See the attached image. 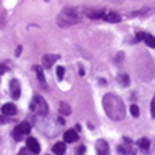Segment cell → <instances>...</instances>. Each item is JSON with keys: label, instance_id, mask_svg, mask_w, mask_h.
Instances as JSON below:
<instances>
[{"label": "cell", "instance_id": "8", "mask_svg": "<svg viewBox=\"0 0 155 155\" xmlns=\"http://www.w3.org/2000/svg\"><path fill=\"white\" fill-rule=\"evenodd\" d=\"M26 145H28V149L31 150V152H34V153H39V152H41V145H39V142H37L34 137H28Z\"/></svg>", "mask_w": 155, "mask_h": 155}, {"label": "cell", "instance_id": "20", "mask_svg": "<svg viewBox=\"0 0 155 155\" xmlns=\"http://www.w3.org/2000/svg\"><path fill=\"white\" fill-rule=\"evenodd\" d=\"M131 115L136 116V118L139 116V107L137 105H131Z\"/></svg>", "mask_w": 155, "mask_h": 155}, {"label": "cell", "instance_id": "13", "mask_svg": "<svg viewBox=\"0 0 155 155\" xmlns=\"http://www.w3.org/2000/svg\"><path fill=\"white\" fill-rule=\"evenodd\" d=\"M104 15H105V12H104V10H89V12H87V16H89V18H92V19L104 18Z\"/></svg>", "mask_w": 155, "mask_h": 155}, {"label": "cell", "instance_id": "9", "mask_svg": "<svg viewBox=\"0 0 155 155\" xmlns=\"http://www.w3.org/2000/svg\"><path fill=\"white\" fill-rule=\"evenodd\" d=\"M95 149H97V152H99V153H108V152H110L108 144H107L104 139H99V140H97V142H95Z\"/></svg>", "mask_w": 155, "mask_h": 155}, {"label": "cell", "instance_id": "1", "mask_svg": "<svg viewBox=\"0 0 155 155\" xmlns=\"http://www.w3.org/2000/svg\"><path fill=\"white\" fill-rule=\"evenodd\" d=\"M102 105H104V110H105V113L108 115L110 120L121 121V120L124 118L126 108H124L123 100H121L118 95H115V94H105L104 95V100H102Z\"/></svg>", "mask_w": 155, "mask_h": 155}, {"label": "cell", "instance_id": "3", "mask_svg": "<svg viewBox=\"0 0 155 155\" xmlns=\"http://www.w3.org/2000/svg\"><path fill=\"white\" fill-rule=\"evenodd\" d=\"M31 108L36 111L39 116H45V115L48 113V105H47V102L44 100L42 95H34L32 104H31Z\"/></svg>", "mask_w": 155, "mask_h": 155}, {"label": "cell", "instance_id": "22", "mask_svg": "<svg viewBox=\"0 0 155 155\" xmlns=\"http://www.w3.org/2000/svg\"><path fill=\"white\" fill-rule=\"evenodd\" d=\"M150 115H152V118H155V95L152 99V104H150Z\"/></svg>", "mask_w": 155, "mask_h": 155}, {"label": "cell", "instance_id": "5", "mask_svg": "<svg viewBox=\"0 0 155 155\" xmlns=\"http://www.w3.org/2000/svg\"><path fill=\"white\" fill-rule=\"evenodd\" d=\"M10 94L15 100L19 99V95H21V86H19V81L18 79H12L10 81Z\"/></svg>", "mask_w": 155, "mask_h": 155}, {"label": "cell", "instance_id": "7", "mask_svg": "<svg viewBox=\"0 0 155 155\" xmlns=\"http://www.w3.org/2000/svg\"><path fill=\"white\" fill-rule=\"evenodd\" d=\"M63 140H65V142H68V144L76 142V140H78V133H76V129L65 131V134H63Z\"/></svg>", "mask_w": 155, "mask_h": 155}, {"label": "cell", "instance_id": "2", "mask_svg": "<svg viewBox=\"0 0 155 155\" xmlns=\"http://www.w3.org/2000/svg\"><path fill=\"white\" fill-rule=\"evenodd\" d=\"M81 21V16H79V12L73 7H66L65 10H61V13L58 15L57 18V23L60 28H70V26H74Z\"/></svg>", "mask_w": 155, "mask_h": 155}, {"label": "cell", "instance_id": "15", "mask_svg": "<svg viewBox=\"0 0 155 155\" xmlns=\"http://www.w3.org/2000/svg\"><path fill=\"white\" fill-rule=\"evenodd\" d=\"M118 82H120L123 87L129 86V76H128V74H120V76H118Z\"/></svg>", "mask_w": 155, "mask_h": 155}, {"label": "cell", "instance_id": "10", "mask_svg": "<svg viewBox=\"0 0 155 155\" xmlns=\"http://www.w3.org/2000/svg\"><path fill=\"white\" fill-rule=\"evenodd\" d=\"M57 55H45L42 58V66L44 68H52V65H53V61L57 60Z\"/></svg>", "mask_w": 155, "mask_h": 155}, {"label": "cell", "instance_id": "17", "mask_svg": "<svg viewBox=\"0 0 155 155\" xmlns=\"http://www.w3.org/2000/svg\"><path fill=\"white\" fill-rule=\"evenodd\" d=\"M70 111H71L70 105L65 104V102H61V104H60V113L61 115H70Z\"/></svg>", "mask_w": 155, "mask_h": 155}, {"label": "cell", "instance_id": "19", "mask_svg": "<svg viewBox=\"0 0 155 155\" xmlns=\"http://www.w3.org/2000/svg\"><path fill=\"white\" fill-rule=\"evenodd\" d=\"M63 74H65V68H63V66H57V78H58V79H63Z\"/></svg>", "mask_w": 155, "mask_h": 155}, {"label": "cell", "instance_id": "18", "mask_svg": "<svg viewBox=\"0 0 155 155\" xmlns=\"http://www.w3.org/2000/svg\"><path fill=\"white\" fill-rule=\"evenodd\" d=\"M34 70H36V73H37V79H39V82H42V84H44V82H45V79H44V73H42V70H41L39 66H36Z\"/></svg>", "mask_w": 155, "mask_h": 155}, {"label": "cell", "instance_id": "12", "mask_svg": "<svg viewBox=\"0 0 155 155\" xmlns=\"http://www.w3.org/2000/svg\"><path fill=\"white\" fill-rule=\"evenodd\" d=\"M2 113L8 115V116H13L15 113H16V107H15L13 104H5L2 107Z\"/></svg>", "mask_w": 155, "mask_h": 155}, {"label": "cell", "instance_id": "24", "mask_svg": "<svg viewBox=\"0 0 155 155\" xmlns=\"http://www.w3.org/2000/svg\"><path fill=\"white\" fill-rule=\"evenodd\" d=\"M84 150H86L84 147H79V149H78V150H76V152H78V153H82V152H84Z\"/></svg>", "mask_w": 155, "mask_h": 155}, {"label": "cell", "instance_id": "6", "mask_svg": "<svg viewBox=\"0 0 155 155\" xmlns=\"http://www.w3.org/2000/svg\"><path fill=\"white\" fill-rule=\"evenodd\" d=\"M137 39H139V41H144L149 47L155 48V37L152 36V34H147V32H137Z\"/></svg>", "mask_w": 155, "mask_h": 155}, {"label": "cell", "instance_id": "4", "mask_svg": "<svg viewBox=\"0 0 155 155\" xmlns=\"http://www.w3.org/2000/svg\"><path fill=\"white\" fill-rule=\"evenodd\" d=\"M29 133H31V123H28V121H23V123H19L16 128L13 129L12 136H13L15 140H21L23 136H26V134H29Z\"/></svg>", "mask_w": 155, "mask_h": 155}, {"label": "cell", "instance_id": "16", "mask_svg": "<svg viewBox=\"0 0 155 155\" xmlns=\"http://www.w3.org/2000/svg\"><path fill=\"white\" fill-rule=\"evenodd\" d=\"M137 145H139L140 149L147 150V149L150 147V142H149V139H145V137H142V139H139V140H137Z\"/></svg>", "mask_w": 155, "mask_h": 155}, {"label": "cell", "instance_id": "11", "mask_svg": "<svg viewBox=\"0 0 155 155\" xmlns=\"http://www.w3.org/2000/svg\"><path fill=\"white\" fill-rule=\"evenodd\" d=\"M104 18L107 19V21H110V23H118V21H121V16H120L118 13H115V12L105 13V15H104Z\"/></svg>", "mask_w": 155, "mask_h": 155}, {"label": "cell", "instance_id": "23", "mask_svg": "<svg viewBox=\"0 0 155 155\" xmlns=\"http://www.w3.org/2000/svg\"><path fill=\"white\" fill-rule=\"evenodd\" d=\"M15 55H16V57L21 55V47H16V53H15Z\"/></svg>", "mask_w": 155, "mask_h": 155}, {"label": "cell", "instance_id": "21", "mask_svg": "<svg viewBox=\"0 0 155 155\" xmlns=\"http://www.w3.org/2000/svg\"><path fill=\"white\" fill-rule=\"evenodd\" d=\"M10 121H12V118H8V115H2L0 116V124H5V123H10Z\"/></svg>", "mask_w": 155, "mask_h": 155}, {"label": "cell", "instance_id": "14", "mask_svg": "<svg viewBox=\"0 0 155 155\" xmlns=\"http://www.w3.org/2000/svg\"><path fill=\"white\" fill-rule=\"evenodd\" d=\"M65 150H66L65 140H63V142H57L53 145V153H65Z\"/></svg>", "mask_w": 155, "mask_h": 155}]
</instances>
